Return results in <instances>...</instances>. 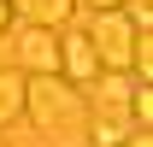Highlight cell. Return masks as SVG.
I'll list each match as a JSON object with an SVG mask.
<instances>
[{
	"instance_id": "6da1fadb",
	"label": "cell",
	"mask_w": 153,
	"mask_h": 147,
	"mask_svg": "<svg viewBox=\"0 0 153 147\" xmlns=\"http://www.w3.org/2000/svg\"><path fill=\"white\" fill-rule=\"evenodd\" d=\"M24 118L53 141H82L88 135V94L76 82H65L59 71L24 76Z\"/></svg>"
},
{
	"instance_id": "7a4b0ae2",
	"label": "cell",
	"mask_w": 153,
	"mask_h": 147,
	"mask_svg": "<svg viewBox=\"0 0 153 147\" xmlns=\"http://www.w3.org/2000/svg\"><path fill=\"white\" fill-rule=\"evenodd\" d=\"M135 36H141V30L130 24V12H124V6H112V12H94V18H88V41H94L100 71H130Z\"/></svg>"
},
{
	"instance_id": "3957f363",
	"label": "cell",
	"mask_w": 153,
	"mask_h": 147,
	"mask_svg": "<svg viewBox=\"0 0 153 147\" xmlns=\"http://www.w3.org/2000/svg\"><path fill=\"white\" fill-rule=\"evenodd\" d=\"M18 71H24V76L59 71V30H47V24H24V30H18Z\"/></svg>"
},
{
	"instance_id": "277c9868",
	"label": "cell",
	"mask_w": 153,
	"mask_h": 147,
	"mask_svg": "<svg viewBox=\"0 0 153 147\" xmlns=\"http://www.w3.org/2000/svg\"><path fill=\"white\" fill-rule=\"evenodd\" d=\"M59 76H65V82H76V88H88V82L100 76V59H94V41H88V30L59 36Z\"/></svg>"
},
{
	"instance_id": "5b68a950",
	"label": "cell",
	"mask_w": 153,
	"mask_h": 147,
	"mask_svg": "<svg viewBox=\"0 0 153 147\" xmlns=\"http://www.w3.org/2000/svg\"><path fill=\"white\" fill-rule=\"evenodd\" d=\"M12 12H18L24 24H47V30H59V24L76 12V0H12Z\"/></svg>"
},
{
	"instance_id": "8992f818",
	"label": "cell",
	"mask_w": 153,
	"mask_h": 147,
	"mask_svg": "<svg viewBox=\"0 0 153 147\" xmlns=\"http://www.w3.org/2000/svg\"><path fill=\"white\" fill-rule=\"evenodd\" d=\"M18 118H24V71L6 65L0 71V129H12Z\"/></svg>"
},
{
	"instance_id": "52a82bcc",
	"label": "cell",
	"mask_w": 153,
	"mask_h": 147,
	"mask_svg": "<svg viewBox=\"0 0 153 147\" xmlns=\"http://www.w3.org/2000/svg\"><path fill=\"white\" fill-rule=\"evenodd\" d=\"M124 12H130V24L147 36V24H153V0H124Z\"/></svg>"
},
{
	"instance_id": "ba28073f",
	"label": "cell",
	"mask_w": 153,
	"mask_h": 147,
	"mask_svg": "<svg viewBox=\"0 0 153 147\" xmlns=\"http://www.w3.org/2000/svg\"><path fill=\"white\" fill-rule=\"evenodd\" d=\"M118 147H153V129H130V135H124Z\"/></svg>"
},
{
	"instance_id": "9c48e42d",
	"label": "cell",
	"mask_w": 153,
	"mask_h": 147,
	"mask_svg": "<svg viewBox=\"0 0 153 147\" xmlns=\"http://www.w3.org/2000/svg\"><path fill=\"white\" fill-rule=\"evenodd\" d=\"M12 18H18V12H12V0H0V36L12 30Z\"/></svg>"
},
{
	"instance_id": "30bf717a",
	"label": "cell",
	"mask_w": 153,
	"mask_h": 147,
	"mask_svg": "<svg viewBox=\"0 0 153 147\" xmlns=\"http://www.w3.org/2000/svg\"><path fill=\"white\" fill-rule=\"evenodd\" d=\"M112 6H124V0H88V12H112Z\"/></svg>"
},
{
	"instance_id": "8fae6325",
	"label": "cell",
	"mask_w": 153,
	"mask_h": 147,
	"mask_svg": "<svg viewBox=\"0 0 153 147\" xmlns=\"http://www.w3.org/2000/svg\"><path fill=\"white\" fill-rule=\"evenodd\" d=\"M0 147H6V141H0Z\"/></svg>"
}]
</instances>
